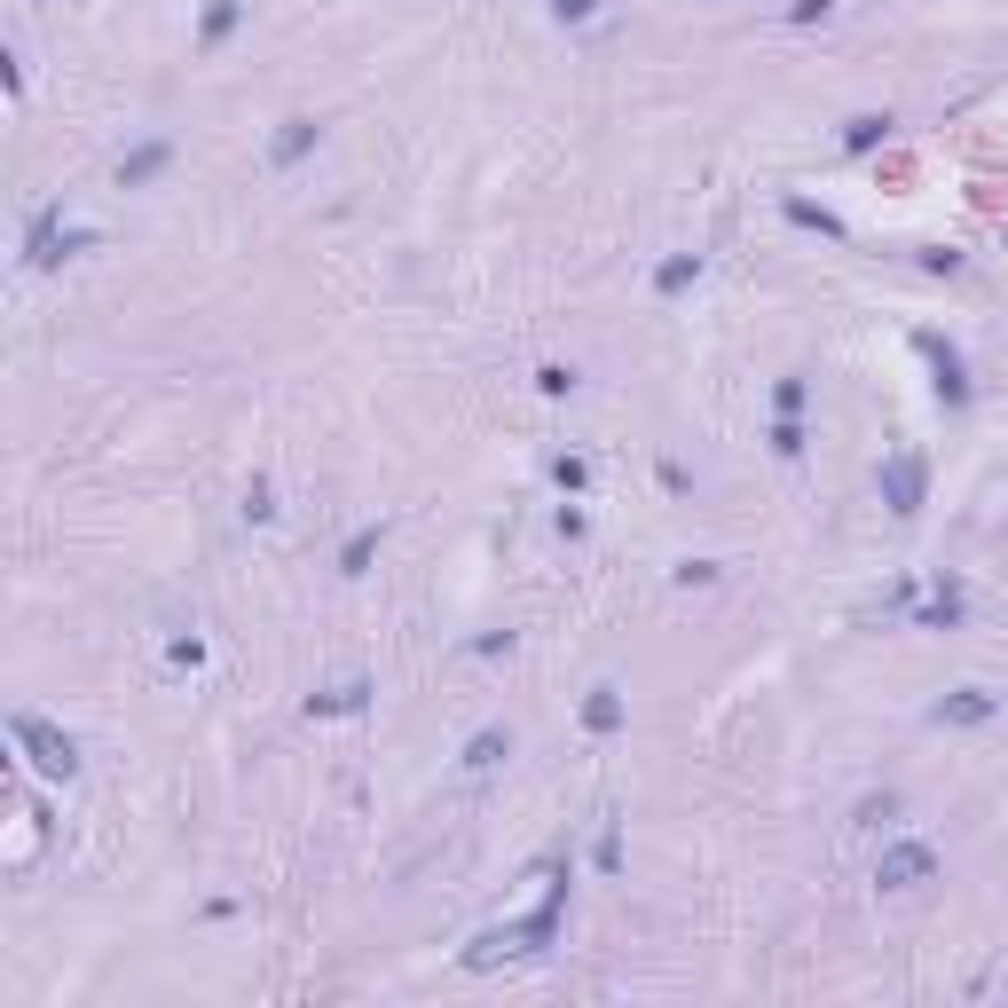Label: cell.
Here are the masks:
<instances>
[{
    "label": "cell",
    "mask_w": 1008,
    "mask_h": 1008,
    "mask_svg": "<svg viewBox=\"0 0 1008 1008\" xmlns=\"http://www.w3.org/2000/svg\"><path fill=\"white\" fill-rule=\"evenodd\" d=\"M930 875H937V851H930V844H890V851L875 859V883H883V890H922Z\"/></svg>",
    "instance_id": "obj_1"
},
{
    "label": "cell",
    "mask_w": 1008,
    "mask_h": 1008,
    "mask_svg": "<svg viewBox=\"0 0 1008 1008\" xmlns=\"http://www.w3.org/2000/svg\"><path fill=\"white\" fill-rule=\"evenodd\" d=\"M16 741L32 749V764H40L48 780H72V764H79V757H72V741H63V733H48L40 717H16Z\"/></svg>",
    "instance_id": "obj_2"
},
{
    "label": "cell",
    "mask_w": 1008,
    "mask_h": 1008,
    "mask_svg": "<svg viewBox=\"0 0 1008 1008\" xmlns=\"http://www.w3.org/2000/svg\"><path fill=\"white\" fill-rule=\"evenodd\" d=\"M883 481H890V496H898V513H914V496H922V465H914V457H890V474H883Z\"/></svg>",
    "instance_id": "obj_3"
},
{
    "label": "cell",
    "mask_w": 1008,
    "mask_h": 1008,
    "mask_svg": "<svg viewBox=\"0 0 1008 1008\" xmlns=\"http://www.w3.org/2000/svg\"><path fill=\"white\" fill-rule=\"evenodd\" d=\"M946 717L954 725H978V717H993V701L985 693H961V701H946Z\"/></svg>",
    "instance_id": "obj_4"
},
{
    "label": "cell",
    "mask_w": 1008,
    "mask_h": 1008,
    "mask_svg": "<svg viewBox=\"0 0 1008 1008\" xmlns=\"http://www.w3.org/2000/svg\"><path fill=\"white\" fill-rule=\"evenodd\" d=\"M583 717H591L599 733H607V725H623V701H615V693H599V701H591V710H583Z\"/></svg>",
    "instance_id": "obj_5"
},
{
    "label": "cell",
    "mask_w": 1008,
    "mask_h": 1008,
    "mask_svg": "<svg viewBox=\"0 0 1008 1008\" xmlns=\"http://www.w3.org/2000/svg\"><path fill=\"white\" fill-rule=\"evenodd\" d=\"M316 143V126L308 119H292V134H284V143H276V158H299V150H308Z\"/></svg>",
    "instance_id": "obj_6"
},
{
    "label": "cell",
    "mask_w": 1008,
    "mask_h": 1008,
    "mask_svg": "<svg viewBox=\"0 0 1008 1008\" xmlns=\"http://www.w3.org/2000/svg\"><path fill=\"white\" fill-rule=\"evenodd\" d=\"M552 9H560V16H567V24H583V16H591V9H599V0H552Z\"/></svg>",
    "instance_id": "obj_7"
}]
</instances>
